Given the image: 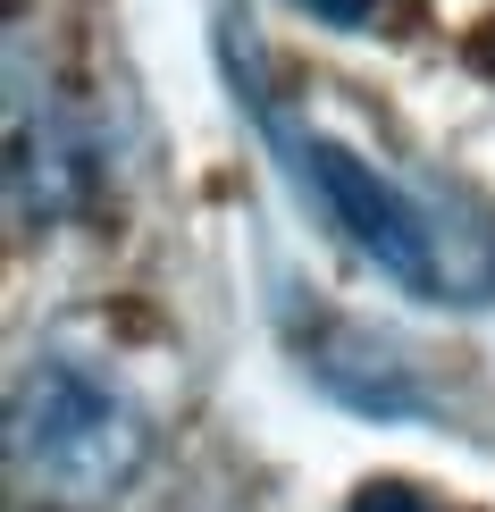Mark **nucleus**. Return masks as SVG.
I'll list each match as a JSON object with an SVG mask.
<instances>
[{"mask_svg":"<svg viewBox=\"0 0 495 512\" xmlns=\"http://www.w3.org/2000/svg\"><path fill=\"white\" fill-rule=\"evenodd\" d=\"M303 9L319 17V26H336V34H361V26H370V9H378V0H303Z\"/></svg>","mask_w":495,"mask_h":512,"instance_id":"4","label":"nucleus"},{"mask_svg":"<svg viewBox=\"0 0 495 512\" xmlns=\"http://www.w3.org/2000/svg\"><path fill=\"white\" fill-rule=\"evenodd\" d=\"M244 93H252V118H261L277 168L294 177V194H303L386 286H403L412 303H437V311H487L495 303V219L479 202L437 194V185H420V177H395V168L361 160L353 143L328 135L319 118L286 110L269 84H244Z\"/></svg>","mask_w":495,"mask_h":512,"instance_id":"1","label":"nucleus"},{"mask_svg":"<svg viewBox=\"0 0 495 512\" xmlns=\"http://www.w3.org/2000/svg\"><path fill=\"white\" fill-rule=\"evenodd\" d=\"M143 462H152V420L93 361L51 353L17 378V395H9V471H17L26 496L84 512V504H110Z\"/></svg>","mask_w":495,"mask_h":512,"instance_id":"2","label":"nucleus"},{"mask_svg":"<svg viewBox=\"0 0 495 512\" xmlns=\"http://www.w3.org/2000/svg\"><path fill=\"white\" fill-rule=\"evenodd\" d=\"M344 512H437V504H428L420 487H403V479H370V487H353Z\"/></svg>","mask_w":495,"mask_h":512,"instance_id":"3","label":"nucleus"}]
</instances>
